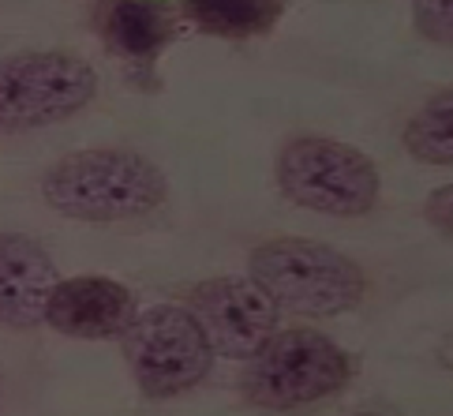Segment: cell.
I'll return each instance as SVG.
<instances>
[{
  "label": "cell",
  "mask_w": 453,
  "mask_h": 416,
  "mask_svg": "<svg viewBox=\"0 0 453 416\" xmlns=\"http://www.w3.org/2000/svg\"><path fill=\"white\" fill-rule=\"evenodd\" d=\"M278 188L288 203L326 218H364L379 206L375 162L330 135H296L278 150Z\"/></svg>",
  "instance_id": "4"
},
{
  "label": "cell",
  "mask_w": 453,
  "mask_h": 416,
  "mask_svg": "<svg viewBox=\"0 0 453 416\" xmlns=\"http://www.w3.org/2000/svg\"><path fill=\"white\" fill-rule=\"evenodd\" d=\"M412 27L434 45H449V0H412Z\"/></svg>",
  "instance_id": "13"
},
{
  "label": "cell",
  "mask_w": 453,
  "mask_h": 416,
  "mask_svg": "<svg viewBox=\"0 0 453 416\" xmlns=\"http://www.w3.org/2000/svg\"><path fill=\"white\" fill-rule=\"evenodd\" d=\"M356 375V360L319 330H278L248 360L244 397L266 412L311 409L337 397Z\"/></svg>",
  "instance_id": "3"
},
{
  "label": "cell",
  "mask_w": 453,
  "mask_h": 416,
  "mask_svg": "<svg viewBox=\"0 0 453 416\" xmlns=\"http://www.w3.org/2000/svg\"><path fill=\"white\" fill-rule=\"evenodd\" d=\"M449 203H453V188H449V181L434 188L431 196H427V203H424L427 226L439 233V236H446V240H449Z\"/></svg>",
  "instance_id": "14"
},
{
  "label": "cell",
  "mask_w": 453,
  "mask_h": 416,
  "mask_svg": "<svg viewBox=\"0 0 453 416\" xmlns=\"http://www.w3.org/2000/svg\"><path fill=\"white\" fill-rule=\"evenodd\" d=\"M288 0H184V15L203 35L225 42L263 38L281 23Z\"/></svg>",
  "instance_id": "11"
},
{
  "label": "cell",
  "mask_w": 453,
  "mask_h": 416,
  "mask_svg": "<svg viewBox=\"0 0 453 416\" xmlns=\"http://www.w3.org/2000/svg\"><path fill=\"white\" fill-rule=\"evenodd\" d=\"M94 64L72 50H27L0 60V132L53 127L98 98Z\"/></svg>",
  "instance_id": "5"
},
{
  "label": "cell",
  "mask_w": 453,
  "mask_h": 416,
  "mask_svg": "<svg viewBox=\"0 0 453 416\" xmlns=\"http://www.w3.org/2000/svg\"><path fill=\"white\" fill-rule=\"evenodd\" d=\"M401 143L416 162H427L439 169L453 162V94H449V87L434 90L431 98L404 120Z\"/></svg>",
  "instance_id": "12"
},
{
  "label": "cell",
  "mask_w": 453,
  "mask_h": 416,
  "mask_svg": "<svg viewBox=\"0 0 453 416\" xmlns=\"http://www.w3.org/2000/svg\"><path fill=\"white\" fill-rule=\"evenodd\" d=\"M120 342L135 387L150 402H169L196 390L214 367V349L184 304H154L135 312Z\"/></svg>",
  "instance_id": "6"
},
{
  "label": "cell",
  "mask_w": 453,
  "mask_h": 416,
  "mask_svg": "<svg viewBox=\"0 0 453 416\" xmlns=\"http://www.w3.org/2000/svg\"><path fill=\"white\" fill-rule=\"evenodd\" d=\"M248 278L278 304V312H293L303 319H334L356 312L367 293L360 263L307 236H273L251 248Z\"/></svg>",
  "instance_id": "2"
},
{
  "label": "cell",
  "mask_w": 453,
  "mask_h": 416,
  "mask_svg": "<svg viewBox=\"0 0 453 416\" xmlns=\"http://www.w3.org/2000/svg\"><path fill=\"white\" fill-rule=\"evenodd\" d=\"M98 27L109 50L139 68H150L176 38L169 0H98Z\"/></svg>",
  "instance_id": "10"
},
{
  "label": "cell",
  "mask_w": 453,
  "mask_h": 416,
  "mask_svg": "<svg viewBox=\"0 0 453 416\" xmlns=\"http://www.w3.org/2000/svg\"><path fill=\"white\" fill-rule=\"evenodd\" d=\"M184 308L196 315L210 349L229 360H251L273 334L281 312L251 278H210L188 293Z\"/></svg>",
  "instance_id": "7"
},
{
  "label": "cell",
  "mask_w": 453,
  "mask_h": 416,
  "mask_svg": "<svg viewBox=\"0 0 453 416\" xmlns=\"http://www.w3.org/2000/svg\"><path fill=\"white\" fill-rule=\"evenodd\" d=\"M349 416H382V412H349Z\"/></svg>",
  "instance_id": "15"
},
{
  "label": "cell",
  "mask_w": 453,
  "mask_h": 416,
  "mask_svg": "<svg viewBox=\"0 0 453 416\" xmlns=\"http://www.w3.org/2000/svg\"><path fill=\"white\" fill-rule=\"evenodd\" d=\"M42 199L50 211L87 226L132 221L169 199V181L147 154L124 147L75 150L45 169Z\"/></svg>",
  "instance_id": "1"
},
{
  "label": "cell",
  "mask_w": 453,
  "mask_h": 416,
  "mask_svg": "<svg viewBox=\"0 0 453 416\" xmlns=\"http://www.w3.org/2000/svg\"><path fill=\"white\" fill-rule=\"evenodd\" d=\"M60 281L53 255L27 233H0V327L35 330Z\"/></svg>",
  "instance_id": "9"
},
{
  "label": "cell",
  "mask_w": 453,
  "mask_h": 416,
  "mask_svg": "<svg viewBox=\"0 0 453 416\" xmlns=\"http://www.w3.org/2000/svg\"><path fill=\"white\" fill-rule=\"evenodd\" d=\"M135 297L117 278L102 274H79L60 278L45 304V323L64 338L79 342H109L120 338L124 327L135 315Z\"/></svg>",
  "instance_id": "8"
}]
</instances>
